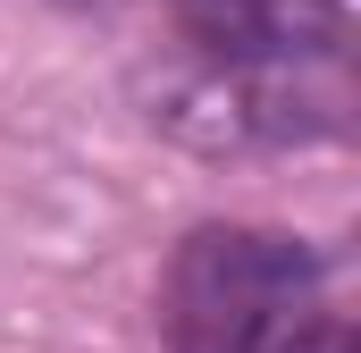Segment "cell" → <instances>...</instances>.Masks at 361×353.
<instances>
[{
  "mask_svg": "<svg viewBox=\"0 0 361 353\" xmlns=\"http://www.w3.org/2000/svg\"><path fill=\"white\" fill-rule=\"evenodd\" d=\"M319 261L269 227H193L160 277L169 353H269L311 303Z\"/></svg>",
  "mask_w": 361,
  "mask_h": 353,
  "instance_id": "obj_1",
  "label": "cell"
},
{
  "mask_svg": "<svg viewBox=\"0 0 361 353\" xmlns=\"http://www.w3.org/2000/svg\"><path fill=\"white\" fill-rule=\"evenodd\" d=\"M177 25L261 109L311 101V85L345 101V0H177Z\"/></svg>",
  "mask_w": 361,
  "mask_h": 353,
  "instance_id": "obj_2",
  "label": "cell"
},
{
  "mask_svg": "<svg viewBox=\"0 0 361 353\" xmlns=\"http://www.w3.org/2000/svg\"><path fill=\"white\" fill-rule=\"evenodd\" d=\"M269 353H361V345H353L345 320H302V328H286Z\"/></svg>",
  "mask_w": 361,
  "mask_h": 353,
  "instance_id": "obj_3",
  "label": "cell"
}]
</instances>
